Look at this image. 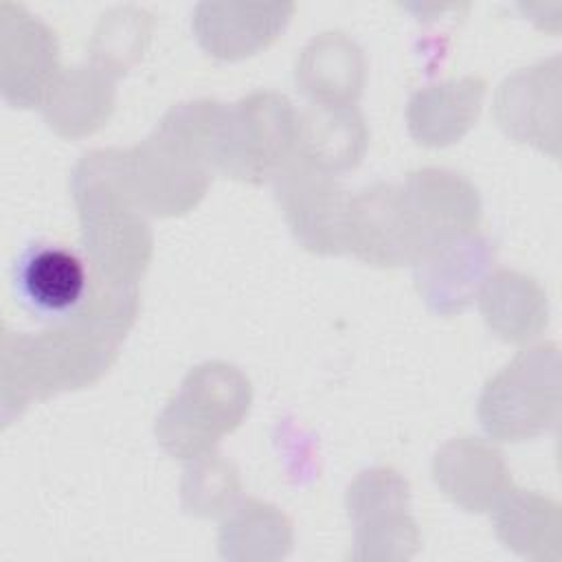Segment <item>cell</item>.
Wrapping results in <instances>:
<instances>
[{"instance_id": "obj_1", "label": "cell", "mask_w": 562, "mask_h": 562, "mask_svg": "<svg viewBox=\"0 0 562 562\" xmlns=\"http://www.w3.org/2000/svg\"><path fill=\"white\" fill-rule=\"evenodd\" d=\"M136 312V285L92 274L90 299L75 318L55 323L40 334L4 329L0 360L4 426L33 400L99 380L114 362L116 347Z\"/></svg>"}, {"instance_id": "obj_2", "label": "cell", "mask_w": 562, "mask_h": 562, "mask_svg": "<svg viewBox=\"0 0 562 562\" xmlns=\"http://www.w3.org/2000/svg\"><path fill=\"white\" fill-rule=\"evenodd\" d=\"M220 112L222 103L209 99L173 105L145 140L125 151L127 182L143 211L180 215L202 200Z\"/></svg>"}, {"instance_id": "obj_3", "label": "cell", "mask_w": 562, "mask_h": 562, "mask_svg": "<svg viewBox=\"0 0 562 562\" xmlns=\"http://www.w3.org/2000/svg\"><path fill=\"white\" fill-rule=\"evenodd\" d=\"M72 198L90 270L108 281L136 285L149 266L151 233L127 182L125 151L83 154L72 171Z\"/></svg>"}, {"instance_id": "obj_4", "label": "cell", "mask_w": 562, "mask_h": 562, "mask_svg": "<svg viewBox=\"0 0 562 562\" xmlns=\"http://www.w3.org/2000/svg\"><path fill=\"white\" fill-rule=\"evenodd\" d=\"M250 408V382L226 362H204L189 371L178 395L156 424L160 446L178 459H198L235 430Z\"/></svg>"}, {"instance_id": "obj_5", "label": "cell", "mask_w": 562, "mask_h": 562, "mask_svg": "<svg viewBox=\"0 0 562 562\" xmlns=\"http://www.w3.org/2000/svg\"><path fill=\"white\" fill-rule=\"evenodd\" d=\"M296 110L285 94L255 92L222 105L213 136V169L261 184L292 158Z\"/></svg>"}, {"instance_id": "obj_6", "label": "cell", "mask_w": 562, "mask_h": 562, "mask_svg": "<svg viewBox=\"0 0 562 562\" xmlns=\"http://www.w3.org/2000/svg\"><path fill=\"white\" fill-rule=\"evenodd\" d=\"M558 413V353L555 347H536L520 353L494 375L479 400L483 428L503 441H522L553 424Z\"/></svg>"}, {"instance_id": "obj_7", "label": "cell", "mask_w": 562, "mask_h": 562, "mask_svg": "<svg viewBox=\"0 0 562 562\" xmlns=\"http://www.w3.org/2000/svg\"><path fill=\"white\" fill-rule=\"evenodd\" d=\"M274 198L296 241L318 255L345 252L349 195L331 173L290 158L274 176Z\"/></svg>"}, {"instance_id": "obj_8", "label": "cell", "mask_w": 562, "mask_h": 562, "mask_svg": "<svg viewBox=\"0 0 562 562\" xmlns=\"http://www.w3.org/2000/svg\"><path fill=\"white\" fill-rule=\"evenodd\" d=\"M59 46L55 33L13 2L0 4V88L13 108H35L48 97Z\"/></svg>"}, {"instance_id": "obj_9", "label": "cell", "mask_w": 562, "mask_h": 562, "mask_svg": "<svg viewBox=\"0 0 562 562\" xmlns=\"http://www.w3.org/2000/svg\"><path fill=\"white\" fill-rule=\"evenodd\" d=\"M345 248L378 268L417 261L422 244L402 189L378 182L347 200Z\"/></svg>"}, {"instance_id": "obj_10", "label": "cell", "mask_w": 562, "mask_h": 562, "mask_svg": "<svg viewBox=\"0 0 562 562\" xmlns=\"http://www.w3.org/2000/svg\"><path fill=\"white\" fill-rule=\"evenodd\" d=\"M15 292L22 305L50 325L75 318L90 299L92 270L68 248L33 244L15 261Z\"/></svg>"}, {"instance_id": "obj_11", "label": "cell", "mask_w": 562, "mask_h": 562, "mask_svg": "<svg viewBox=\"0 0 562 562\" xmlns=\"http://www.w3.org/2000/svg\"><path fill=\"white\" fill-rule=\"evenodd\" d=\"M494 261V244L485 235L465 233L426 248L415 266V283L437 314L468 307Z\"/></svg>"}, {"instance_id": "obj_12", "label": "cell", "mask_w": 562, "mask_h": 562, "mask_svg": "<svg viewBox=\"0 0 562 562\" xmlns=\"http://www.w3.org/2000/svg\"><path fill=\"white\" fill-rule=\"evenodd\" d=\"M400 189L419 237L422 252L450 237L472 233L481 220L479 193L459 173L446 169H419L408 173Z\"/></svg>"}, {"instance_id": "obj_13", "label": "cell", "mask_w": 562, "mask_h": 562, "mask_svg": "<svg viewBox=\"0 0 562 562\" xmlns=\"http://www.w3.org/2000/svg\"><path fill=\"white\" fill-rule=\"evenodd\" d=\"M292 13V2H200L193 9L191 26L209 55L235 61L270 46Z\"/></svg>"}, {"instance_id": "obj_14", "label": "cell", "mask_w": 562, "mask_h": 562, "mask_svg": "<svg viewBox=\"0 0 562 562\" xmlns=\"http://www.w3.org/2000/svg\"><path fill=\"white\" fill-rule=\"evenodd\" d=\"M369 132L356 105L310 103L296 112V143L292 158L338 173L353 169L367 149Z\"/></svg>"}, {"instance_id": "obj_15", "label": "cell", "mask_w": 562, "mask_h": 562, "mask_svg": "<svg viewBox=\"0 0 562 562\" xmlns=\"http://www.w3.org/2000/svg\"><path fill=\"white\" fill-rule=\"evenodd\" d=\"M432 472L441 490L468 512H485L509 485L503 454L472 437L446 443L435 457Z\"/></svg>"}, {"instance_id": "obj_16", "label": "cell", "mask_w": 562, "mask_h": 562, "mask_svg": "<svg viewBox=\"0 0 562 562\" xmlns=\"http://www.w3.org/2000/svg\"><path fill=\"white\" fill-rule=\"evenodd\" d=\"M364 57L345 33L314 37L296 61V86L312 103L353 105L362 92Z\"/></svg>"}, {"instance_id": "obj_17", "label": "cell", "mask_w": 562, "mask_h": 562, "mask_svg": "<svg viewBox=\"0 0 562 562\" xmlns=\"http://www.w3.org/2000/svg\"><path fill=\"white\" fill-rule=\"evenodd\" d=\"M485 81L463 77L419 90L408 103V130L422 145L443 147L459 140L476 121Z\"/></svg>"}, {"instance_id": "obj_18", "label": "cell", "mask_w": 562, "mask_h": 562, "mask_svg": "<svg viewBox=\"0 0 562 562\" xmlns=\"http://www.w3.org/2000/svg\"><path fill=\"white\" fill-rule=\"evenodd\" d=\"M114 86L94 66H72L59 72L42 103L50 130L61 136H83L99 130L112 114Z\"/></svg>"}, {"instance_id": "obj_19", "label": "cell", "mask_w": 562, "mask_h": 562, "mask_svg": "<svg viewBox=\"0 0 562 562\" xmlns=\"http://www.w3.org/2000/svg\"><path fill=\"white\" fill-rule=\"evenodd\" d=\"M481 312L487 327L507 342H525L547 325V301L531 277L501 270L485 281Z\"/></svg>"}, {"instance_id": "obj_20", "label": "cell", "mask_w": 562, "mask_h": 562, "mask_svg": "<svg viewBox=\"0 0 562 562\" xmlns=\"http://www.w3.org/2000/svg\"><path fill=\"white\" fill-rule=\"evenodd\" d=\"M151 33V15L138 7L108 11L94 29L92 59L105 75H123L143 57Z\"/></svg>"}]
</instances>
